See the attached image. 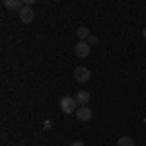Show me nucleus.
Wrapping results in <instances>:
<instances>
[{"instance_id": "obj_1", "label": "nucleus", "mask_w": 146, "mask_h": 146, "mask_svg": "<svg viewBox=\"0 0 146 146\" xmlns=\"http://www.w3.org/2000/svg\"><path fill=\"white\" fill-rule=\"evenodd\" d=\"M78 109V103H76V98H72V96H64V98H60V111L70 115V113H76Z\"/></svg>"}, {"instance_id": "obj_2", "label": "nucleus", "mask_w": 146, "mask_h": 146, "mask_svg": "<svg viewBox=\"0 0 146 146\" xmlns=\"http://www.w3.org/2000/svg\"><path fill=\"white\" fill-rule=\"evenodd\" d=\"M74 53H76L78 58H86V56H90V53H92V45L88 41H78V43L74 45Z\"/></svg>"}, {"instance_id": "obj_3", "label": "nucleus", "mask_w": 146, "mask_h": 146, "mask_svg": "<svg viewBox=\"0 0 146 146\" xmlns=\"http://www.w3.org/2000/svg\"><path fill=\"white\" fill-rule=\"evenodd\" d=\"M74 78H76V82H80V84L90 82V78H92L90 68H86V66H76V68H74Z\"/></svg>"}, {"instance_id": "obj_4", "label": "nucleus", "mask_w": 146, "mask_h": 146, "mask_svg": "<svg viewBox=\"0 0 146 146\" xmlns=\"http://www.w3.org/2000/svg\"><path fill=\"white\" fill-rule=\"evenodd\" d=\"M20 20H22L23 23H31L35 20V12L31 6H23L22 10H20Z\"/></svg>"}, {"instance_id": "obj_5", "label": "nucleus", "mask_w": 146, "mask_h": 146, "mask_svg": "<svg viewBox=\"0 0 146 146\" xmlns=\"http://www.w3.org/2000/svg\"><path fill=\"white\" fill-rule=\"evenodd\" d=\"M92 115H94V113H92V109L88 107V105H82V107L76 109V117H78L80 121H90Z\"/></svg>"}, {"instance_id": "obj_6", "label": "nucleus", "mask_w": 146, "mask_h": 146, "mask_svg": "<svg viewBox=\"0 0 146 146\" xmlns=\"http://www.w3.org/2000/svg\"><path fill=\"white\" fill-rule=\"evenodd\" d=\"M74 98H76L78 107H82V105H88V103H90V92H84V90H82V92H78Z\"/></svg>"}, {"instance_id": "obj_7", "label": "nucleus", "mask_w": 146, "mask_h": 146, "mask_svg": "<svg viewBox=\"0 0 146 146\" xmlns=\"http://www.w3.org/2000/svg\"><path fill=\"white\" fill-rule=\"evenodd\" d=\"M23 6V0H4V8H8V10H22Z\"/></svg>"}, {"instance_id": "obj_8", "label": "nucleus", "mask_w": 146, "mask_h": 146, "mask_svg": "<svg viewBox=\"0 0 146 146\" xmlns=\"http://www.w3.org/2000/svg\"><path fill=\"white\" fill-rule=\"evenodd\" d=\"M76 37H78L80 41H88V37H90V29H88L86 25H80L78 29H76Z\"/></svg>"}, {"instance_id": "obj_9", "label": "nucleus", "mask_w": 146, "mask_h": 146, "mask_svg": "<svg viewBox=\"0 0 146 146\" xmlns=\"http://www.w3.org/2000/svg\"><path fill=\"white\" fill-rule=\"evenodd\" d=\"M117 146H135V140H133L131 136H121V138L117 140Z\"/></svg>"}, {"instance_id": "obj_10", "label": "nucleus", "mask_w": 146, "mask_h": 146, "mask_svg": "<svg viewBox=\"0 0 146 146\" xmlns=\"http://www.w3.org/2000/svg\"><path fill=\"white\" fill-rule=\"evenodd\" d=\"M88 43H90V45H96V43H98V37H96V35H90V37H88Z\"/></svg>"}, {"instance_id": "obj_11", "label": "nucleus", "mask_w": 146, "mask_h": 146, "mask_svg": "<svg viewBox=\"0 0 146 146\" xmlns=\"http://www.w3.org/2000/svg\"><path fill=\"white\" fill-rule=\"evenodd\" d=\"M70 146H86V144H84L82 140H74V142H72V144H70Z\"/></svg>"}, {"instance_id": "obj_12", "label": "nucleus", "mask_w": 146, "mask_h": 146, "mask_svg": "<svg viewBox=\"0 0 146 146\" xmlns=\"http://www.w3.org/2000/svg\"><path fill=\"white\" fill-rule=\"evenodd\" d=\"M142 35H144V39H146V27H144V29H142Z\"/></svg>"}]
</instances>
